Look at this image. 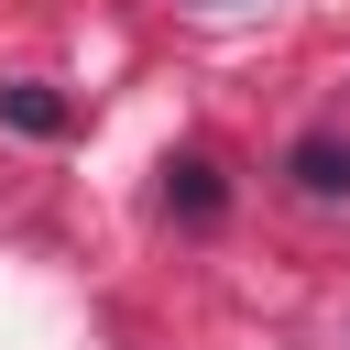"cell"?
Here are the masks:
<instances>
[{"instance_id":"obj_1","label":"cell","mask_w":350,"mask_h":350,"mask_svg":"<svg viewBox=\"0 0 350 350\" xmlns=\"http://www.w3.org/2000/svg\"><path fill=\"white\" fill-rule=\"evenodd\" d=\"M164 197H175V219H219V197H230V186H219V164H208V153H175V164H164Z\"/></svg>"},{"instance_id":"obj_3","label":"cell","mask_w":350,"mask_h":350,"mask_svg":"<svg viewBox=\"0 0 350 350\" xmlns=\"http://www.w3.org/2000/svg\"><path fill=\"white\" fill-rule=\"evenodd\" d=\"M0 120L11 131H66V98L55 88H0Z\"/></svg>"},{"instance_id":"obj_2","label":"cell","mask_w":350,"mask_h":350,"mask_svg":"<svg viewBox=\"0 0 350 350\" xmlns=\"http://www.w3.org/2000/svg\"><path fill=\"white\" fill-rule=\"evenodd\" d=\"M295 186H306V197H350V142L306 131V142H295Z\"/></svg>"}]
</instances>
